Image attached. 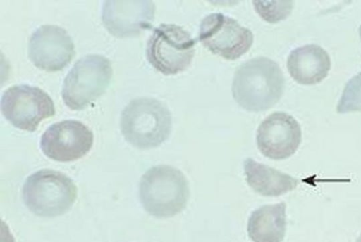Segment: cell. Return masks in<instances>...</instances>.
<instances>
[{"mask_svg":"<svg viewBox=\"0 0 361 242\" xmlns=\"http://www.w3.org/2000/svg\"><path fill=\"white\" fill-rule=\"evenodd\" d=\"M196 41L182 27L162 23L155 27L146 48L150 65L165 75L185 71L191 64Z\"/></svg>","mask_w":361,"mask_h":242,"instance_id":"6","label":"cell"},{"mask_svg":"<svg viewBox=\"0 0 361 242\" xmlns=\"http://www.w3.org/2000/svg\"><path fill=\"white\" fill-rule=\"evenodd\" d=\"M140 202L147 213L157 218L172 217L186 207L190 189L184 174L171 165L149 168L139 184Z\"/></svg>","mask_w":361,"mask_h":242,"instance_id":"2","label":"cell"},{"mask_svg":"<svg viewBox=\"0 0 361 242\" xmlns=\"http://www.w3.org/2000/svg\"><path fill=\"white\" fill-rule=\"evenodd\" d=\"M287 68L291 77L305 85L321 82L331 68L328 53L316 44H307L290 51L287 59Z\"/></svg>","mask_w":361,"mask_h":242,"instance_id":"13","label":"cell"},{"mask_svg":"<svg viewBox=\"0 0 361 242\" xmlns=\"http://www.w3.org/2000/svg\"><path fill=\"white\" fill-rule=\"evenodd\" d=\"M112 74L111 62L104 56L82 57L63 80L61 95L64 103L71 110L84 109L105 92Z\"/></svg>","mask_w":361,"mask_h":242,"instance_id":"5","label":"cell"},{"mask_svg":"<svg viewBox=\"0 0 361 242\" xmlns=\"http://www.w3.org/2000/svg\"><path fill=\"white\" fill-rule=\"evenodd\" d=\"M284 84L283 74L278 63L260 56L238 68L231 91L233 98L242 108L260 112L271 108L280 100Z\"/></svg>","mask_w":361,"mask_h":242,"instance_id":"1","label":"cell"},{"mask_svg":"<svg viewBox=\"0 0 361 242\" xmlns=\"http://www.w3.org/2000/svg\"><path fill=\"white\" fill-rule=\"evenodd\" d=\"M75 55V46L67 31L56 25H43L31 35L28 56L38 68L54 72L63 69Z\"/></svg>","mask_w":361,"mask_h":242,"instance_id":"11","label":"cell"},{"mask_svg":"<svg viewBox=\"0 0 361 242\" xmlns=\"http://www.w3.org/2000/svg\"><path fill=\"white\" fill-rule=\"evenodd\" d=\"M293 4V1H252L259 15L270 23L286 19L291 13Z\"/></svg>","mask_w":361,"mask_h":242,"instance_id":"17","label":"cell"},{"mask_svg":"<svg viewBox=\"0 0 361 242\" xmlns=\"http://www.w3.org/2000/svg\"><path fill=\"white\" fill-rule=\"evenodd\" d=\"M247 184L257 193L264 196H279L296 188L298 179L252 158L243 163Z\"/></svg>","mask_w":361,"mask_h":242,"instance_id":"14","label":"cell"},{"mask_svg":"<svg viewBox=\"0 0 361 242\" xmlns=\"http://www.w3.org/2000/svg\"><path fill=\"white\" fill-rule=\"evenodd\" d=\"M154 10L152 1H104L102 20L112 35L131 37L151 27Z\"/></svg>","mask_w":361,"mask_h":242,"instance_id":"12","label":"cell"},{"mask_svg":"<svg viewBox=\"0 0 361 242\" xmlns=\"http://www.w3.org/2000/svg\"><path fill=\"white\" fill-rule=\"evenodd\" d=\"M94 136L90 129L75 120L54 123L43 133L40 148L49 158L71 162L85 155L92 148Z\"/></svg>","mask_w":361,"mask_h":242,"instance_id":"9","label":"cell"},{"mask_svg":"<svg viewBox=\"0 0 361 242\" xmlns=\"http://www.w3.org/2000/svg\"><path fill=\"white\" fill-rule=\"evenodd\" d=\"M199 40L212 53L234 60L247 52L254 36L251 30L236 20L221 13H213L202 20Z\"/></svg>","mask_w":361,"mask_h":242,"instance_id":"8","label":"cell"},{"mask_svg":"<svg viewBox=\"0 0 361 242\" xmlns=\"http://www.w3.org/2000/svg\"><path fill=\"white\" fill-rule=\"evenodd\" d=\"M74 182L64 174L42 169L30 175L23 188L27 208L37 216L54 217L66 213L77 198Z\"/></svg>","mask_w":361,"mask_h":242,"instance_id":"4","label":"cell"},{"mask_svg":"<svg viewBox=\"0 0 361 242\" xmlns=\"http://www.w3.org/2000/svg\"><path fill=\"white\" fill-rule=\"evenodd\" d=\"M121 131L125 139L140 149L160 146L169 136L171 114L161 101L142 97L130 101L121 115Z\"/></svg>","mask_w":361,"mask_h":242,"instance_id":"3","label":"cell"},{"mask_svg":"<svg viewBox=\"0 0 361 242\" xmlns=\"http://www.w3.org/2000/svg\"><path fill=\"white\" fill-rule=\"evenodd\" d=\"M302 141L298 122L284 112H274L259 125L256 141L259 151L267 158L279 160L293 155Z\"/></svg>","mask_w":361,"mask_h":242,"instance_id":"10","label":"cell"},{"mask_svg":"<svg viewBox=\"0 0 361 242\" xmlns=\"http://www.w3.org/2000/svg\"><path fill=\"white\" fill-rule=\"evenodd\" d=\"M284 202L255 210L247 222V234L253 242H282L286 230Z\"/></svg>","mask_w":361,"mask_h":242,"instance_id":"15","label":"cell"},{"mask_svg":"<svg viewBox=\"0 0 361 242\" xmlns=\"http://www.w3.org/2000/svg\"><path fill=\"white\" fill-rule=\"evenodd\" d=\"M336 111L340 114L361 111V72L346 83L336 106Z\"/></svg>","mask_w":361,"mask_h":242,"instance_id":"16","label":"cell"},{"mask_svg":"<svg viewBox=\"0 0 361 242\" xmlns=\"http://www.w3.org/2000/svg\"><path fill=\"white\" fill-rule=\"evenodd\" d=\"M1 110L15 127L37 130L42 120L55 114L54 102L42 89L28 84L13 85L2 94Z\"/></svg>","mask_w":361,"mask_h":242,"instance_id":"7","label":"cell"},{"mask_svg":"<svg viewBox=\"0 0 361 242\" xmlns=\"http://www.w3.org/2000/svg\"><path fill=\"white\" fill-rule=\"evenodd\" d=\"M355 242H361V234L359 236V237L357 238Z\"/></svg>","mask_w":361,"mask_h":242,"instance_id":"18","label":"cell"},{"mask_svg":"<svg viewBox=\"0 0 361 242\" xmlns=\"http://www.w3.org/2000/svg\"><path fill=\"white\" fill-rule=\"evenodd\" d=\"M359 34H360V41H361V25L359 28Z\"/></svg>","mask_w":361,"mask_h":242,"instance_id":"19","label":"cell"}]
</instances>
